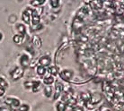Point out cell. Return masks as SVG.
<instances>
[{"instance_id":"obj_11","label":"cell","mask_w":124,"mask_h":111,"mask_svg":"<svg viewBox=\"0 0 124 111\" xmlns=\"http://www.w3.org/2000/svg\"><path fill=\"white\" fill-rule=\"evenodd\" d=\"M42 83L45 86H51L53 83H55V78L50 74H46L42 78Z\"/></svg>"},{"instance_id":"obj_2","label":"cell","mask_w":124,"mask_h":111,"mask_svg":"<svg viewBox=\"0 0 124 111\" xmlns=\"http://www.w3.org/2000/svg\"><path fill=\"white\" fill-rule=\"evenodd\" d=\"M31 24L33 29L40 24V14L37 8H32L31 10Z\"/></svg>"},{"instance_id":"obj_27","label":"cell","mask_w":124,"mask_h":111,"mask_svg":"<svg viewBox=\"0 0 124 111\" xmlns=\"http://www.w3.org/2000/svg\"><path fill=\"white\" fill-rule=\"evenodd\" d=\"M3 39H4V34H3V32L0 31V41H2L3 40Z\"/></svg>"},{"instance_id":"obj_22","label":"cell","mask_w":124,"mask_h":111,"mask_svg":"<svg viewBox=\"0 0 124 111\" xmlns=\"http://www.w3.org/2000/svg\"><path fill=\"white\" fill-rule=\"evenodd\" d=\"M60 3H61V2H60V1H58V0H51V1H49L50 6H51V8H53V9L59 7Z\"/></svg>"},{"instance_id":"obj_20","label":"cell","mask_w":124,"mask_h":111,"mask_svg":"<svg viewBox=\"0 0 124 111\" xmlns=\"http://www.w3.org/2000/svg\"><path fill=\"white\" fill-rule=\"evenodd\" d=\"M9 86V83L3 77V76H0V87L1 88H4L5 90H6Z\"/></svg>"},{"instance_id":"obj_4","label":"cell","mask_w":124,"mask_h":111,"mask_svg":"<svg viewBox=\"0 0 124 111\" xmlns=\"http://www.w3.org/2000/svg\"><path fill=\"white\" fill-rule=\"evenodd\" d=\"M63 91H64L63 83H61L59 81H55V91L53 92V99L55 100H58L60 98Z\"/></svg>"},{"instance_id":"obj_8","label":"cell","mask_w":124,"mask_h":111,"mask_svg":"<svg viewBox=\"0 0 124 111\" xmlns=\"http://www.w3.org/2000/svg\"><path fill=\"white\" fill-rule=\"evenodd\" d=\"M59 74L61 79L65 81H69V82L71 80V78L73 77V73L70 70H68V69H64V70L59 71Z\"/></svg>"},{"instance_id":"obj_9","label":"cell","mask_w":124,"mask_h":111,"mask_svg":"<svg viewBox=\"0 0 124 111\" xmlns=\"http://www.w3.org/2000/svg\"><path fill=\"white\" fill-rule=\"evenodd\" d=\"M101 100H102V96H101V94H100V93L94 92V93H93V94H91L89 102H90L93 107H94L95 105H97V104H98Z\"/></svg>"},{"instance_id":"obj_19","label":"cell","mask_w":124,"mask_h":111,"mask_svg":"<svg viewBox=\"0 0 124 111\" xmlns=\"http://www.w3.org/2000/svg\"><path fill=\"white\" fill-rule=\"evenodd\" d=\"M46 3V1H39V0H34V1H30L29 4L31 5V6H36V7H40V6L44 5Z\"/></svg>"},{"instance_id":"obj_7","label":"cell","mask_w":124,"mask_h":111,"mask_svg":"<svg viewBox=\"0 0 124 111\" xmlns=\"http://www.w3.org/2000/svg\"><path fill=\"white\" fill-rule=\"evenodd\" d=\"M38 63H39V65H40L47 68V67H49V66H50V64H51V58H50V56H40V57Z\"/></svg>"},{"instance_id":"obj_26","label":"cell","mask_w":124,"mask_h":111,"mask_svg":"<svg viewBox=\"0 0 124 111\" xmlns=\"http://www.w3.org/2000/svg\"><path fill=\"white\" fill-rule=\"evenodd\" d=\"M5 93H6V90L4 89V88H1V87H0V97H2V96L5 95Z\"/></svg>"},{"instance_id":"obj_16","label":"cell","mask_w":124,"mask_h":111,"mask_svg":"<svg viewBox=\"0 0 124 111\" xmlns=\"http://www.w3.org/2000/svg\"><path fill=\"white\" fill-rule=\"evenodd\" d=\"M13 41L17 45H20L24 41V36L20 35V34H16L13 36Z\"/></svg>"},{"instance_id":"obj_15","label":"cell","mask_w":124,"mask_h":111,"mask_svg":"<svg viewBox=\"0 0 124 111\" xmlns=\"http://www.w3.org/2000/svg\"><path fill=\"white\" fill-rule=\"evenodd\" d=\"M67 105H66L65 103L61 100H58L56 102V104H55V109L56 111H67Z\"/></svg>"},{"instance_id":"obj_12","label":"cell","mask_w":124,"mask_h":111,"mask_svg":"<svg viewBox=\"0 0 124 111\" xmlns=\"http://www.w3.org/2000/svg\"><path fill=\"white\" fill-rule=\"evenodd\" d=\"M36 74L40 78H43L45 75L47 74V68L43 67V66H41V65H38L36 66Z\"/></svg>"},{"instance_id":"obj_3","label":"cell","mask_w":124,"mask_h":111,"mask_svg":"<svg viewBox=\"0 0 124 111\" xmlns=\"http://www.w3.org/2000/svg\"><path fill=\"white\" fill-rule=\"evenodd\" d=\"M23 73H24V70L22 67H20V66H15V68H13L12 70L9 72V74H10V77L12 78L13 80L16 81L23 77Z\"/></svg>"},{"instance_id":"obj_17","label":"cell","mask_w":124,"mask_h":111,"mask_svg":"<svg viewBox=\"0 0 124 111\" xmlns=\"http://www.w3.org/2000/svg\"><path fill=\"white\" fill-rule=\"evenodd\" d=\"M43 94L44 96L48 98V99H50V97L53 95V88L52 86H45L43 89Z\"/></svg>"},{"instance_id":"obj_28","label":"cell","mask_w":124,"mask_h":111,"mask_svg":"<svg viewBox=\"0 0 124 111\" xmlns=\"http://www.w3.org/2000/svg\"><path fill=\"white\" fill-rule=\"evenodd\" d=\"M94 111H95V110H94Z\"/></svg>"},{"instance_id":"obj_25","label":"cell","mask_w":124,"mask_h":111,"mask_svg":"<svg viewBox=\"0 0 124 111\" xmlns=\"http://www.w3.org/2000/svg\"><path fill=\"white\" fill-rule=\"evenodd\" d=\"M0 111H9L6 106H0Z\"/></svg>"},{"instance_id":"obj_5","label":"cell","mask_w":124,"mask_h":111,"mask_svg":"<svg viewBox=\"0 0 124 111\" xmlns=\"http://www.w3.org/2000/svg\"><path fill=\"white\" fill-rule=\"evenodd\" d=\"M30 63H31V60H30V55L28 54H23L21 55L20 58H19V64H20V67H22L23 70L25 68H27L30 66Z\"/></svg>"},{"instance_id":"obj_14","label":"cell","mask_w":124,"mask_h":111,"mask_svg":"<svg viewBox=\"0 0 124 111\" xmlns=\"http://www.w3.org/2000/svg\"><path fill=\"white\" fill-rule=\"evenodd\" d=\"M16 30L17 31V34L25 36V34H26V27H25V25L23 23H17L16 25Z\"/></svg>"},{"instance_id":"obj_13","label":"cell","mask_w":124,"mask_h":111,"mask_svg":"<svg viewBox=\"0 0 124 111\" xmlns=\"http://www.w3.org/2000/svg\"><path fill=\"white\" fill-rule=\"evenodd\" d=\"M59 69L57 68L56 65H50L49 67L47 68V74L53 76V77H55L57 76L58 74H59Z\"/></svg>"},{"instance_id":"obj_23","label":"cell","mask_w":124,"mask_h":111,"mask_svg":"<svg viewBox=\"0 0 124 111\" xmlns=\"http://www.w3.org/2000/svg\"><path fill=\"white\" fill-rule=\"evenodd\" d=\"M30 109H31L30 105L26 104V103H23V104H21V106L19 107L17 111H30Z\"/></svg>"},{"instance_id":"obj_18","label":"cell","mask_w":124,"mask_h":111,"mask_svg":"<svg viewBox=\"0 0 124 111\" xmlns=\"http://www.w3.org/2000/svg\"><path fill=\"white\" fill-rule=\"evenodd\" d=\"M32 44L36 48H40L41 46V40L40 39V37H38L36 35H34L32 37Z\"/></svg>"},{"instance_id":"obj_24","label":"cell","mask_w":124,"mask_h":111,"mask_svg":"<svg viewBox=\"0 0 124 111\" xmlns=\"http://www.w3.org/2000/svg\"><path fill=\"white\" fill-rule=\"evenodd\" d=\"M71 111H85V108L84 107H82V106H79V105H76L75 107L71 108Z\"/></svg>"},{"instance_id":"obj_1","label":"cell","mask_w":124,"mask_h":111,"mask_svg":"<svg viewBox=\"0 0 124 111\" xmlns=\"http://www.w3.org/2000/svg\"><path fill=\"white\" fill-rule=\"evenodd\" d=\"M21 104L22 103L20 101V99L16 97H14V96L6 97L5 99V105L7 106L9 111H17Z\"/></svg>"},{"instance_id":"obj_10","label":"cell","mask_w":124,"mask_h":111,"mask_svg":"<svg viewBox=\"0 0 124 111\" xmlns=\"http://www.w3.org/2000/svg\"><path fill=\"white\" fill-rule=\"evenodd\" d=\"M31 91L34 93H37L40 91L41 88V82L40 80H31Z\"/></svg>"},{"instance_id":"obj_21","label":"cell","mask_w":124,"mask_h":111,"mask_svg":"<svg viewBox=\"0 0 124 111\" xmlns=\"http://www.w3.org/2000/svg\"><path fill=\"white\" fill-rule=\"evenodd\" d=\"M90 97H91V94L90 93H88V92H81L80 93V98L84 102L89 101Z\"/></svg>"},{"instance_id":"obj_6","label":"cell","mask_w":124,"mask_h":111,"mask_svg":"<svg viewBox=\"0 0 124 111\" xmlns=\"http://www.w3.org/2000/svg\"><path fill=\"white\" fill-rule=\"evenodd\" d=\"M31 6H27L22 13V20L25 24H31Z\"/></svg>"}]
</instances>
